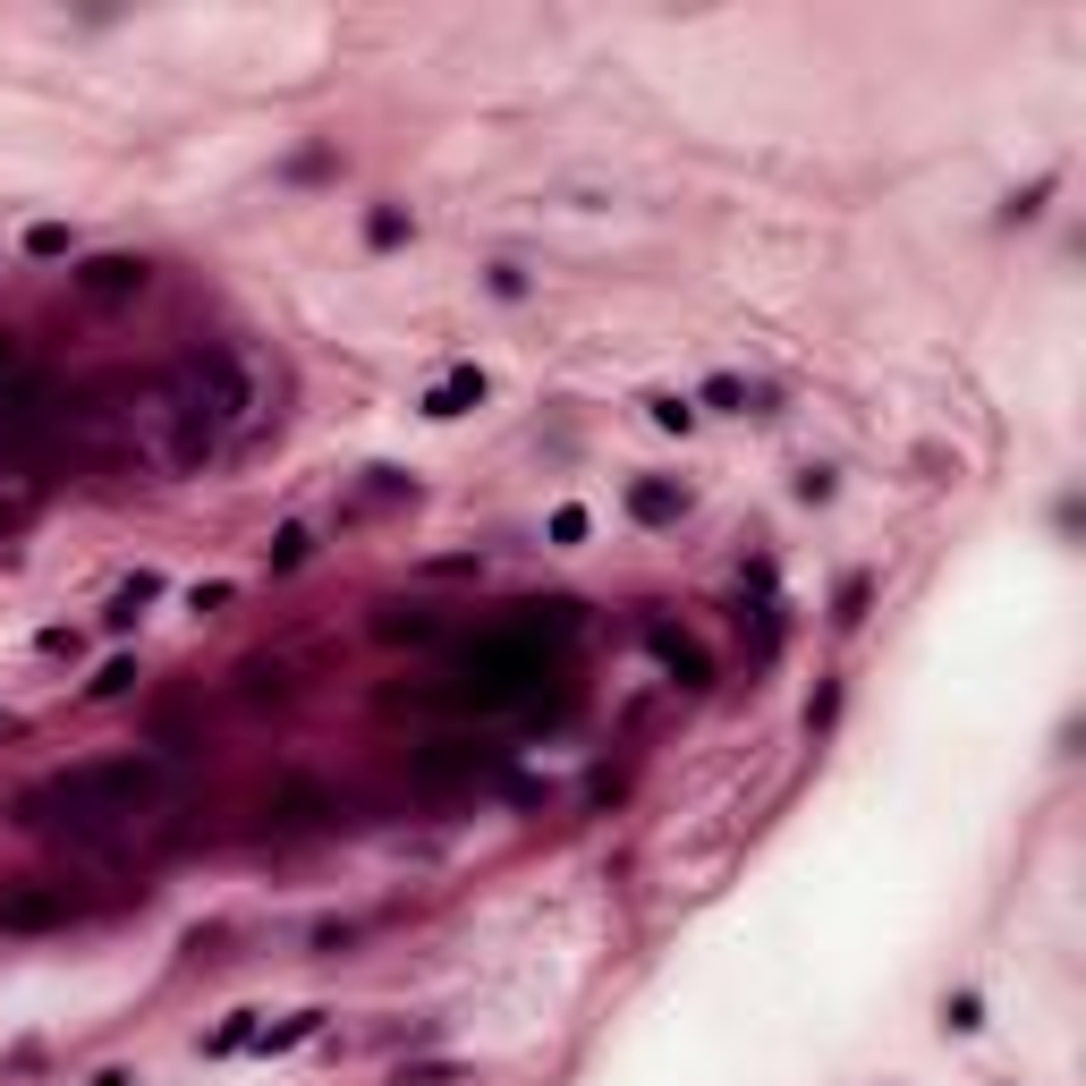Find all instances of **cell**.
I'll list each match as a JSON object with an SVG mask.
<instances>
[{
	"label": "cell",
	"mask_w": 1086,
	"mask_h": 1086,
	"mask_svg": "<svg viewBox=\"0 0 1086 1086\" xmlns=\"http://www.w3.org/2000/svg\"><path fill=\"white\" fill-rule=\"evenodd\" d=\"M501 765H510V747H493V738H476V731H442V738H425L408 756V781H416V799H459V790L493 781Z\"/></svg>",
	"instance_id": "3957f363"
},
{
	"label": "cell",
	"mask_w": 1086,
	"mask_h": 1086,
	"mask_svg": "<svg viewBox=\"0 0 1086 1086\" xmlns=\"http://www.w3.org/2000/svg\"><path fill=\"white\" fill-rule=\"evenodd\" d=\"M77 289H86V297H136V289H145V263L136 256H94L77 272Z\"/></svg>",
	"instance_id": "5b68a950"
},
{
	"label": "cell",
	"mask_w": 1086,
	"mask_h": 1086,
	"mask_svg": "<svg viewBox=\"0 0 1086 1086\" xmlns=\"http://www.w3.org/2000/svg\"><path fill=\"white\" fill-rule=\"evenodd\" d=\"M9 374H26V357H18V340L0 331V383H9Z\"/></svg>",
	"instance_id": "44dd1931"
},
{
	"label": "cell",
	"mask_w": 1086,
	"mask_h": 1086,
	"mask_svg": "<svg viewBox=\"0 0 1086 1086\" xmlns=\"http://www.w3.org/2000/svg\"><path fill=\"white\" fill-rule=\"evenodd\" d=\"M26 256H34V263L77 256V229H68V222H34V229H26Z\"/></svg>",
	"instance_id": "8fae6325"
},
{
	"label": "cell",
	"mask_w": 1086,
	"mask_h": 1086,
	"mask_svg": "<svg viewBox=\"0 0 1086 1086\" xmlns=\"http://www.w3.org/2000/svg\"><path fill=\"white\" fill-rule=\"evenodd\" d=\"M654 425H663V433H688V425H697V399H671V391H663V399H654Z\"/></svg>",
	"instance_id": "9a60e30c"
},
{
	"label": "cell",
	"mask_w": 1086,
	"mask_h": 1086,
	"mask_svg": "<svg viewBox=\"0 0 1086 1086\" xmlns=\"http://www.w3.org/2000/svg\"><path fill=\"white\" fill-rule=\"evenodd\" d=\"M629 510H637L645 527H671V518L688 510V484H671V476H645L637 493H629Z\"/></svg>",
	"instance_id": "8992f818"
},
{
	"label": "cell",
	"mask_w": 1086,
	"mask_h": 1086,
	"mask_svg": "<svg viewBox=\"0 0 1086 1086\" xmlns=\"http://www.w3.org/2000/svg\"><path fill=\"white\" fill-rule=\"evenodd\" d=\"M154 595H161V577H154V569H136L128 586L111 595V611H102V620H111V629H128V620H136V611H145V603H154Z\"/></svg>",
	"instance_id": "30bf717a"
},
{
	"label": "cell",
	"mask_w": 1086,
	"mask_h": 1086,
	"mask_svg": "<svg viewBox=\"0 0 1086 1086\" xmlns=\"http://www.w3.org/2000/svg\"><path fill=\"white\" fill-rule=\"evenodd\" d=\"M161 799H170V756H94V765H68L60 781L34 790L26 832H52L68 849H111Z\"/></svg>",
	"instance_id": "7a4b0ae2"
},
{
	"label": "cell",
	"mask_w": 1086,
	"mask_h": 1086,
	"mask_svg": "<svg viewBox=\"0 0 1086 1086\" xmlns=\"http://www.w3.org/2000/svg\"><path fill=\"white\" fill-rule=\"evenodd\" d=\"M450 1078H459V1061H425V1070H399L391 1086H450Z\"/></svg>",
	"instance_id": "ac0fdd59"
},
{
	"label": "cell",
	"mask_w": 1086,
	"mask_h": 1086,
	"mask_svg": "<svg viewBox=\"0 0 1086 1086\" xmlns=\"http://www.w3.org/2000/svg\"><path fill=\"white\" fill-rule=\"evenodd\" d=\"M306 552H315V535H306V527H281V535H272V569H297Z\"/></svg>",
	"instance_id": "5bb4252c"
},
{
	"label": "cell",
	"mask_w": 1086,
	"mask_h": 1086,
	"mask_svg": "<svg viewBox=\"0 0 1086 1086\" xmlns=\"http://www.w3.org/2000/svg\"><path fill=\"white\" fill-rule=\"evenodd\" d=\"M569 637H577V603H510V620H493L450 654L425 688H399V704L416 713H450V722H543V697L569 704Z\"/></svg>",
	"instance_id": "6da1fadb"
},
{
	"label": "cell",
	"mask_w": 1086,
	"mask_h": 1086,
	"mask_svg": "<svg viewBox=\"0 0 1086 1086\" xmlns=\"http://www.w3.org/2000/svg\"><path fill=\"white\" fill-rule=\"evenodd\" d=\"M374 629H383L391 645H433V637H442V611H416V603H391L383 620H374Z\"/></svg>",
	"instance_id": "52a82bcc"
},
{
	"label": "cell",
	"mask_w": 1086,
	"mask_h": 1086,
	"mask_svg": "<svg viewBox=\"0 0 1086 1086\" xmlns=\"http://www.w3.org/2000/svg\"><path fill=\"white\" fill-rule=\"evenodd\" d=\"M77 900L60 892V883H26V892H0V926L9 934H34V926H60Z\"/></svg>",
	"instance_id": "277c9868"
},
{
	"label": "cell",
	"mask_w": 1086,
	"mask_h": 1086,
	"mask_svg": "<svg viewBox=\"0 0 1086 1086\" xmlns=\"http://www.w3.org/2000/svg\"><path fill=\"white\" fill-rule=\"evenodd\" d=\"M552 543H586V510H577V501H569V510H552Z\"/></svg>",
	"instance_id": "d6986e66"
},
{
	"label": "cell",
	"mask_w": 1086,
	"mask_h": 1086,
	"mask_svg": "<svg viewBox=\"0 0 1086 1086\" xmlns=\"http://www.w3.org/2000/svg\"><path fill=\"white\" fill-rule=\"evenodd\" d=\"M136 688V663L120 654V663H102V679H94V697H128Z\"/></svg>",
	"instance_id": "2e32d148"
},
{
	"label": "cell",
	"mask_w": 1086,
	"mask_h": 1086,
	"mask_svg": "<svg viewBox=\"0 0 1086 1086\" xmlns=\"http://www.w3.org/2000/svg\"><path fill=\"white\" fill-rule=\"evenodd\" d=\"M704 408H713V416H747V408H756V391L738 383V374H713V383H704Z\"/></svg>",
	"instance_id": "7c38bea8"
},
{
	"label": "cell",
	"mask_w": 1086,
	"mask_h": 1086,
	"mask_svg": "<svg viewBox=\"0 0 1086 1086\" xmlns=\"http://www.w3.org/2000/svg\"><path fill=\"white\" fill-rule=\"evenodd\" d=\"M365 238H374V247H399V238H408V213H391V204H383V213L365 222Z\"/></svg>",
	"instance_id": "e0dca14e"
},
{
	"label": "cell",
	"mask_w": 1086,
	"mask_h": 1086,
	"mask_svg": "<svg viewBox=\"0 0 1086 1086\" xmlns=\"http://www.w3.org/2000/svg\"><path fill=\"white\" fill-rule=\"evenodd\" d=\"M493 297H527V272H518V263H493Z\"/></svg>",
	"instance_id": "ffe728a7"
},
{
	"label": "cell",
	"mask_w": 1086,
	"mask_h": 1086,
	"mask_svg": "<svg viewBox=\"0 0 1086 1086\" xmlns=\"http://www.w3.org/2000/svg\"><path fill=\"white\" fill-rule=\"evenodd\" d=\"M272 815H281V832H315L323 815H331V799H323V790H306V781H297V790H289L281 806H272Z\"/></svg>",
	"instance_id": "9c48e42d"
},
{
	"label": "cell",
	"mask_w": 1086,
	"mask_h": 1086,
	"mask_svg": "<svg viewBox=\"0 0 1086 1086\" xmlns=\"http://www.w3.org/2000/svg\"><path fill=\"white\" fill-rule=\"evenodd\" d=\"M0 731H9V713H0Z\"/></svg>",
	"instance_id": "7402d4cb"
},
{
	"label": "cell",
	"mask_w": 1086,
	"mask_h": 1086,
	"mask_svg": "<svg viewBox=\"0 0 1086 1086\" xmlns=\"http://www.w3.org/2000/svg\"><path fill=\"white\" fill-rule=\"evenodd\" d=\"M315 1027H323V1010H297L289 1027H272V1036H256V1044H263V1053H289V1044H306Z\"/></svg>",
	"instance_id": "4fadbf2b"
},
{
	"label": "cell",
	"mask_w": 1086,
	"mask_h": 1086,
	"mask_svg": "<svg viewBox=\"0 0 1086 1086\" xmlns=\"http://www.w3.org/2000/svg\"><path fill=\"white\" fill-rule=\"evenodd\" d=\"M476 399H484V374H476V365H459V374H450V383L425 399V416H467Z\"/></svg>",
	"instance_id": "ba28073f"
}]
</instances>
